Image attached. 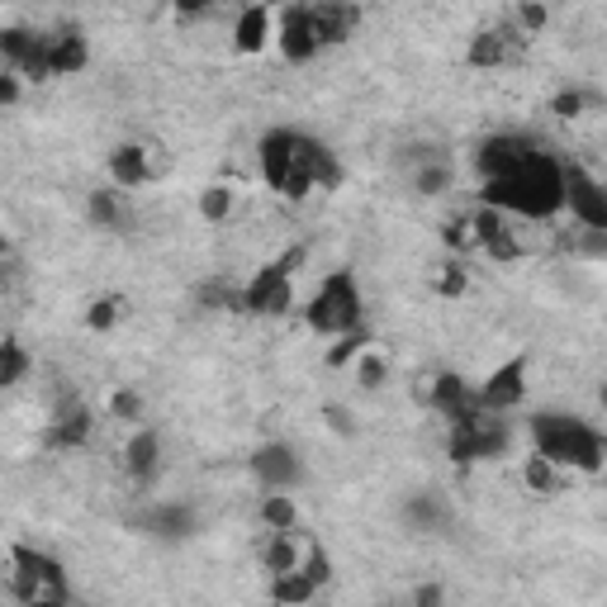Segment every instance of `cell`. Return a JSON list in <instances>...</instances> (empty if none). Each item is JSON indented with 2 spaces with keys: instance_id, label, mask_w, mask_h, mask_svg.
Segmentation results:
<instances>
[{
  "instance_id": "obj_35",
  "label": "cell",
  "mask_w": 607,
  "mask_h": 607,
  "mask_svg": "<svg viewBox=\"0 0 607 607\" xmlns=\"http://www.w3.org/2000/svg\"><path fill=\"white\" fill-rule=\"evenodd\" d=\"M584 105H589L584 90H560V96L551 100V114H555V119H579V114H584Z\"/></svg>"
},
{
  "instance_id": "obj_22",
  "label": "cell",
  "mask_w": 607,
  "mask_h": 607,
  "mask_svg": "<svg viewBox=\"0 0 607 607\" xmlns=\"http://www.w3.org/2000/svg\"><path fill=\"white\" fill-rule=\"evenodd\" d=\"M262 527L266 532H300V503L290 494H262Z\"/></svg>"
},
{
  "instance_id": "obj_37",
  "label": "cell",
  "mask_w": 607,
  "mask_h": 607,
  "mask_svg": "<svg viewBox=\"0 0 607 607\" xmlns=\"http://www.w3.org/2000/svg\"><path fill=\"white\" fill-rule=\"evenodd\" d=\"M446 598V589L442 584H422V589H413V607H442Z\"/></svg>"
},
{
  "instance_id": "obj_23",
  "label": "cell",
  "mask_w": 607,
  "mask_h": 607,
  "mask_svg": "<svg viewBox=\"0 0 607 607\" xmlns=\"http://www.w3.org/2000/svg\"><path fill=\"white\" fill-rule=\"evenodd\" d=\"M232 210H238V195H232V186L228 180H214V186H204L200 190V218L204 224H228Z\"/></svg>"
},
{
  "instance_id": "obj_2",
  "label": "cell",
  "mask_w": 607,
  "mask_h": 607,
  "mask_svg": "<svg viewBox=\"0 0 607 607\" xmlns=\"http://www.w3.org/2000/svg\"><path fill=\"white\" fill-rule=\"evenodd\" d=\"M532 451L560 470L593 475L607 465V437L579 413H532Z\"/></svg>"
},
{
  "instance_id": "obj_8",
  "label": "cell",
  "mask_w": 607,
  "mask_h": 607,
  "mask_svg": "<svg viewBox=\"0 0 607 607\" xmlns=\"http://www.w3.org/2000/svg\"><path fill=\"white\" fill-rule=\"evenodd\" d=\"M527 356H508L503 366H494L484 376L480 384V408L484 413H494V418H503V413H513V408H522V399H527Z\"/></svg>"
},
{
  "instance_id": "obj_34",
  "label": "cell",
  "mask_w": 607,
  "mask_h": 607,
  "mask_svg": "<svg viewBox=\"0 0 607 607\" xmlns=\"http://www.w3.org/2000/svg\"><path fill=\"white\" fill-rule=\"evenodd\" d=\"M442 238H446V248H456V252H475V248H480V242H475V224H470V214L456 218V224H446Z\"/></svg>"
},
{
  "instance_id": "obj_19",
  "label": "cell",
  "mask_w": 607,
  "mask_h": 607,
  "mask_svg": "<svg viewBox=\"0 0 607 607\" xmlns=\"http://www.w3.org/2000/svg\"><path fill=\"white\" fill-rule=\"evenodd\" d=\"M361 24V10L356 5H314V29H318V43L323 48H338L356 34Z\"/></svg>"
},
{
  "instance_id": "obj_33",
  "label": "cell",
  "mask_w": 607,
  "mask_h": 607,
  "mask_svg": "<svg viewBox=\"0 0 607 607\" xmlns=\"http://www.w3.org/2000/svg\"><path fill=\"white\" fill-rule=\"evenodd\" d=\"M513 20H518V34L522 38H532V34H541L551 24V10L546 5H518V10H513Z\"/></svg>"
},
{
  "instance_id": "obj_7",
  "label": "cell",
  "mask_w": 607,
  "mask_h": 607,
  "mask_svg": "<svg viewBox=\"0 0 607 607\" xmlns=\"http://www.w3.org/2000/svg\"><path fill=\"white\" fill-rule=\"evenodd\" d=\"M280 24H276V53L290 62V67H308L323 43H318V29H314V5H286L276 10Z\"/></svg>"
},
{
  "instance_id": "obj_6",
  "label": "cell",
  "mask_w": 607,
  "mask_h": 607,
  "mask_svg": "<svg viewBox=\"0 0 607 607\" xmlns=\"http://www.w3.org/2000/svg\"><path fill=\"white\" fill-rule=\"evenodd\" d=\"M565 214L584 232H607V180L579 162H565Z\"/></svg>"
},
{
  "instance_id": "obj_20",
  "label": "cell",
  "mask_w": 607,
  "mask_h": 607,
  "mask_svg": "<svg viewBox=\"0 0 607 607\" xmlns=\"http://www.w3.org/2000/svg\"><path fill=\"white\" fill-rule=\"evenodd\" d=\"M86 214L96 228H110V232H124L128 228V210H124V190H90L86 200Z\"/></svg>"
},
{
  "instance_id": "obj_16",
  "label": "cell",
  "mask_w": 607,
  "mask_h": 607,
  "mask_svg": "<svg viewBox=\"0 0 607 607\" xmlns=\"http://www.w3.org/2000/svg\"><path fill=\"white\" fill-rule=\"evenodd\" d=\"M110 180L114 190H138L152 180V157L143 143H119L110 152Z\"/></svg>"
},
{
  "instance_id": "obj_36",
  "label": "cell",
  "mask_w": 607,
  "mask_h": 607,
  "mask_svg": "<svg viewBox=\"0 0 607 607\" xmlns=\"http://www.w3.org/2000/svg\"><path fill=\"white\" fill-rule=\"evenodd\" d=\"M20 81H24L20 72H0V105H5V110L20 105Z\"/></svg>"
},
{
  "instance_id": "obj_26",
  "label": "cell",
  "mask_w": 607,
  "mask_h": 607,
  "mask_svg": "<svg viewBox=\"0 0 607 607\" xmlns=\"http://www.w3.org/2000/svg\"><path fill=\"white\" fill-rule=\"evenodd\" d=\"M29 366L34 361H29V352H24V342H15V338L0 342V384H5V390H15V384L29 376Z\"/></svg>"
},
{
  "instance_id": "obj_38",
  "label": "cell",
  "mask_w": 607,
  "mask_h": 607,
  "mask_svg": "<svg viewBox=\"0 0 607 607\" xmlns=\"http://www.w3.org/2000/svg\"><path fill=\"white\" fill-rule=\"evenodd\" d=\"M34 607H76L72 598H53V603H34Z\"/></svg>"
},
{
  "instance_id": "obj_14",
  "label": "cell",
  "mask_w": 607,
  "mask_h": 607,
  "mask_svg": "<svg viewBox=\"0 0 607 607\" xmlns=\"http://www.w3.org/2000/svg\"><path fill=\"white\" fill-rule=\"evenodd\" d=\"M308 541L314 536H300V532H266V546H262V570L276 579V574H294L308 555Z\"/></svg>"
},
{
  "instance_id": "obj_28",
  "label": "cell",
  "mask_w": 607,
  "mask_h": 607,
  "mask_svg": "<svg viewBox=\"0 0 607 607\" xmlns=\"http://www.w3.org/2000/svg\"><path fill=\"white\" fill-rule=\"evenodd\" d=\"M119 318H124L119 294H100V300H90V308H86V328L90 332H114V323Z\"/></svg>"
},
{
  "instance_id": "obj_30",
  "label": "cell",
  "mask_w": 607,
  "mask_h": 607,
  "mask_svg": "<svg viewBox=\"0 0 607 607\" xmlns=\"http://www.w3.org/2000/svg\"><path fill=\"white\" fill-rule=\"evenodd\" d=\"M300 570H304L308 579H314L318 589H328V584H332V555L323 551L318 541H308V555H304V565H300Z\"/></svg>"
},
{
  "instance_id": "obj_4",
  "label": "cell",
  "mask_w": 607,
  "mask_h": 607,
  "mask_svg": "<svg viewBox=\"0 0 607 607\" xmlns=\"http://www.w3.org/2000/svg\"><path fill=\"white\" fill-rule=\"evenodd\" d=\"M304 262V248H290L286 256L276 262L256 266L242 286V308L248 314H262V318H286L294 304H300V290H294V270Z\"/></svg>"
},
{
  "instance_id": "obj_29",
  "label": "cell",
  "mask_w": 607,
  "mask_h": 607,
  "mask_svg": "<svg viewBox=\"0 0 607 607\" xmlns=\"http://www.w3.org/2000/svg\"><path fill=\"white\" fill-rule=\"evenodd\" d=\"M110 418L114 422H143V394L138 390H114L110 394Z\"/></svg>"
},
{
  "instance_id": "obj_32",
  "label": "cell",
  "mask_w": 607,
  "mask_h": 607,
  "mask_svg": "<svg viewBox=\"0 0 607 607\" xmlns=\"http://www.w3.org/2000/svg\"><path fill=\"white\" fill-rule=\"evenodd\" d=\"M413 186H418L422 195H442V190L451 186V166H446V162H437V166H418Z\"/></svg>"
},
{
  "instance_id": "obj_15",
  "label": "cell",
  "mask_w": 607,
  "mask_h": 607,
  "mask_svg": "<svg viewBox=\"0 0 607 607\" xmlns=\"http://www.w3.org/2000/svg\"><path fill=\"white\" fill-rule=\"evenodd\" d=\"M48 58H53V76H81L90 67V38L81 29H53Z\"/></svg>"
},
{
  "instance_id": "obj_11",
  "label": "cell",
  "mask_w": 607,
  "mask_h": 607,
  "mask_svg": "<svg viewBox=\"0 0 607 607\" xmlns=\"http://www.w3.org/2000/svg\"><path fill=\"white\" fill-rule=\"evenodd\" d=\"M276 24H280V15L270 5H242L232 15V53L256 58L266 48H276Z\"/></svg>"
},
{
  "instance_id": "obj_21",
  "label": "cell",
  "mask_w": 607,
  "mask_h": 607,
  "mask_svg": "<svg viewBox=\"0 0 607 607\" xmlns=\"http://www.w3.org/2000/svg\"><path fill=\"white\" fill-rule=\"evenodd\" d=\"M314 598H318V584H314V579H308L304 570L270 579V603H276V607H308Z\"/></svg>"
},
{
  "instance_id": "obj_1",
  "label": "cell",
  "mask_w": 607,
  "mask_h": 607,
  "mask_svg": "<svg viewBox=\"0 0 607 607\" xmlns=\"http://www.w3.org/2000/svg\"><path fill=\"white\" fill-rule=\"evenodd\" d=\"M480 204L503 210L508 218H527V224H551L555 214H565V162L551 152H536L527 166H518L503 180H484Z\"/></svg>"
},
{
  "instance_id": "obj_10",
  "label": "cell",
  "mask_w": 607,
  "mask_h": 607,
  "mask_svg": "<svg viewBox=\"0 0 607 607\" xmlns=\"http://www.w3.org/2000/svg\"><path fill=\"white\" fill-rule=\"evenodd\" d=\"M294 157H300V128H270L262 143H256V166H262V180L276 195L294 176Z\"/></svg>"
},
{
  "instance_id": "obj_3",
  "label": "cell",
  "mask_w": 607,
  "mask_h": 607,
  "mask_svg": "<svg viewBox=\"0 0 607 607\" xmlns=\"http://www.w3.org/2000/svg\"><path fill=\"white\" fill-rule=\"evenodd\" d=\"M361 318H366V300H361V286L352 270H332V276L318 280V290L308 294L304 304V323L318 338H346V332H361Z\"/></svg>"
},
{
  "instance_id": "obj_31",
  "label": "cell",
  "mask_w": 607,
  "mask_h": 607,
  "mask_svg": "<svg viewBox=\"0 0 607 607\" xmlns=\"http://www.w3.org/2000/svg\"><path fill=\"white\" fill-rule=\"evenodd\" d=\"M465 286H470V276H465L460 262H446L442 270H437V294H442V300H460Z\"/></svg>"
},
{
  "instance_id": "obj_27",
  "label": "cell",
  "mask_w": 607,
  "mask_h": 607,
  "mask_svg": "<svg viewBox=\"0 0 607 607\" xmlns=\"http://www.w3.org/2000/svg\"><path fill=\"white\" fill-rule=\"evenodd\" d=\"M352 376H356L361 390H380V384L390 380V361H384V352H376V346H366L361 361L352 366Z\"/></svg>"
},
{
  "instance_id": "obj_13",
  "label": "cell",
  "mask_w": 607,
  "mask_h": 607,
  "mask_svg": "<svg viewBox=\"0 0 607 607\" xmlns=\"http://www.w3.org/2000/svg\"><path fill=\"white\" fill-rule=\"evenodd\" d=\"M90 432H96V418H90L86 404H76V399H67L53 418H48V446L53 451H76L90 442Z\"/></svg>"
},
{
  "instance_id": "obj_12",
  "label": "cell",
  "mask_w": 607,
  "mask_h": 607,
  "mask_svg": "<svg viewBox=\"0 0 607 607\" xmlns=\"http://www.w3.org/2000/svg\"><path fill=\"white\" fill-rule=\"evenodd\" d=\"M252 475L262 480L266 494H290V484L300 480V456L286 442H266L252 456Z\"/></svg>"
},
{
  "instance_id": "obj_18",
  "label": "cell",
  "mask_w": 607,
  "mask_h": 607,
  "mask_svg": "<svg viewBox=\"0 0 607 607\" xmlns=\"http://www.w3.org/2000/svg\"><path fill=\"white\" fill-rule=\"evenodd\" d=\"M124 465L138 484H152V475H157V465H162V437L152 428H138L124 446Z\"/></svg>"
},
{
  "instance_id": "obj_17",
  "label": "cell",
  "mask_w": 607,
  "mask_h": 607,
  "mask_svg": "<svg viewBox=\"0 0 607 607\" xmlns=\"http://www.w3.org/2000/svg\"><path fill=\"white\" fill-rule=\"evenodd\" d=\"M518 38H522L518 29H484V34H475L465 62H470V67H480V72H494V67H503V62L513 58V43H518Z\"/></svg>"
},
{
  "instance_id": "obj_5",
  "label": "cell",
  "mask_w": 607,
  "mask_h": 607,
  "mask_svg": "<svg viewBox=\"0 0 607 607\" xmlns=\"http://www.w3.org/2000/svg\"><path fill=\"white\" fill-rule=\"evenodd\" d=\"M10 593H15L24 607L53 603V598H72V593H67V570H62L48 551H34V546H15V551H10Z\"/></svg>"
},
{
  "instance_id": "obj_25",
  "label": "cell",
  "mask_w": 607,
  "mask_h": 607,
  "mask_svg": "<svg viewBox=\"0 0 607 607\" xmlns=\"http://www.w3.org/2000/svg\"><path fill=\"white\" fill-rule=\"evenodd\" d=\"M366 346H370L366 332H346V338H338L328 352H323V366H328V370H352Z\"/></svg>"
},
{
  "instance_id": "obj_24",
  "label": "cell",
  "mask_w": 607,
  "mask_h": 607,
  "mask_svg": "<svg viewBox=\"0 0 607 607\" xmlns=\"http://www.w3.org/2000/svg\"><path fill=\"white\" fill-rule=\"evenodd\" d=\"M560 480H565V470H560V465H551L546 456H536V451H532V456L522 460V484L532 489V494L551 498L555 489H560Z\"/></svg>"
},
{
  "instance_id": "obj_9",
  "label": "cell",
  "mask_w": 607,
  "mask_h": 607,
  "mask_svg": "<svg viewBox=\"0 0 607 607\" xmlns=\"http://www.w3.org/2000/svg\"><path fill=\"white\" fill-rule=\"evenodd\" d=\"M536 143L527 134H489L480 152H475V166H480V180H503V176H513L518 166H527L536 157Z\"/></svg>"
}]
</instances>
